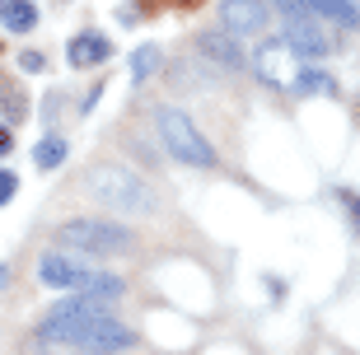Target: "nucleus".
Returning a JSON list of instances; mask_svg holds the SVG:
<instances>
[{"instance_id":"8","label":"nucleus","mask_w":360,"mask_h":355,"mask_svg":"<svg viewBox=\"0 0 360 355\" xmlns=\"http://www.w3.org/2000/svg\"><path fill=\"white\" fill-rule=\"evenodd\" d=\"M253 66H257V75L267 79V84H290V89H295V75H300V66H295L290 42H281V38L262 42V47H257V56H253Z\"/></svg>"},{"instance_id":"22","label":"nucleus","mask_w":360,"mask_h":355,"mask_svg":"<svg viewBox=\"0 0 360 355\" xmlns=\"http://www.w3.org/2000/svg\"><path fill=\"white\" fill-rule=\"evenodd\" d=\"M14 141H10V127H0V155H10Z\"/></svg>"},{"instance_id":"4","label":"nucleus","mask_w":360,"mask_h":355,"mask_svg":"<svg viewBox=\"0 0 360 355\" xmlns=\"http://www.w3.org/2000/svg\"><path fill=\"white\" fill-rule=\"evenodd\" d=\"M155 127H160L164 150H169L178 164H192V169H211V164H215L211 141L192 127L187 112H178V108H160V112H155Z\"/></svg>"},{"instance_id":"12","label":"nucleus","mask_w":360,"mask_h":355,"mask_svg":"<svg viewBox=\"0 0 360 355\" xmlns=\"http://www.w3.org/2000/svg\"><path fill=\"white\" fill-rule=\"evenodd\" d=\"M197 52L211 56V61H220L225 70H239L243 66V52L234 47V38H229V33H206V38H197Z\"/></svg>"},{"instance_id":"2","label":"nucleus","mask_w":360,"mask_h":355,"mask_svg":"<svg viewBox=\"0 0 360 355\" xmlns=\"http://www.w3.org/2000/svg\"><path fill=\"white\" fill-rule=\"evenodd\" d=\"M112 314V304L108 299H89V295H70V299H61L52 309V314L42 318V328H38V337L47 346H75V337H80L89 323H98V318H108Z\"/></svg>"},{"instance_id":"20","label":"nucleus","mask_w":360,"mask_h":355,"mask_svg":"<svg viewBox=\"0 0 360 355\" xmlns=\"http://www.w3.org/2000/svg\"><path fill=\"white\" fill-rule=\"evenodd\" d=\"M342 201H347V211H351V220H356V229H360V197H351V192H342Z\"/></svg>"},{"instance_id":"6","label":"nucleus","mask_w":360,"mask_h":355,"mask_svg":"<svg viewBox=\"0 0 360 355\" xmlns=\"http://www.w3.org/2000/svg\"><path fill=\"white\" fill-rule=\"evenodd\" d=\"M271 19L267 0H220V28L229 38H253Z\"/></svg>"},{"instance_id":"21","label":"nucleus","mask_w":360,"mask_h":355,"mask_svg":"<svg viewBox=\"0 0 360 355\" xmlns=\"http://www.w3.org/2000/svg\"><path fill=\"white\" fill-rule=\"evenodd\" d=\"M19 66H24V70H42V56L38 52H24V56H19Z\"/></svg>"},{"instance_id":"25","label":"nucleus","mask_w":360,"mask_h":355,"mask_svg":"<svg viewBox=\"0 0 360 355\" xmlns=\"http://www.w3.org/2000/svg\"><path fill=\"white\" fill-rule=\"evenodd\" d=\"M356 10H360V5H356Z\"/></svg>"},{"instance_id":"5","label":"nucleus","mask_w":360,"mask_h":355,"mask_svg":"<svg viewBox=\"0 0 360 355\" xmlns=\"http://www.w3.org/2000/svg\"><path fill=\"white\" fill-rule=\"evenodd\" d=\"M281 24H285V42H290L295 56H328L333 52V38L323 33L319 14L309 10L304 0H281Z\"/></svg>"},{"instance_id":"15","label":"nucleus","mask_w":360,"mask_h":355,"mask_svg":"<svg viewBox=\"0 0 360 355\" xmlns=\"http://www.w3.org/2000/svg\"><path fill=\"white\" fill-rule=\"evenodd\" d=\"M295 89H300V93H328V98H333V93H337V79L328 75V70H319V66H300Z\"/></svg>"},{"instance_id":"23","label":"nucleus","mask_w":360,"mask_h":355,"mask_svg":"<svg viewBox=\"0 0 360 355\" xmlns=\"http://www.w3.org/2000/svg\"><path fill=\"white\" fill-rule=\"evenodd\" d=\"M5 285H10V266L0 262V290H5Z\"/></svg>"},{"instance_id":"17","label":"nucleus","mask_w":360,"mask_h":355,"mask_svg":"<svg viewBox=\"0 0 360 355\" xmlns=\"http://www.w3.org/2000/svg\"><path fill=\"white\" fill-rule=\"evenodd\" d=\"M61 159H66V141H61V136H42L38 150H33V164H38V169H56Z\"/></svg>"},{"instance_id":"3","label":"nucleus","mask_w":360,"mask_h":355,"mask_svg":"<svg viewBox=\"0 0 360 355\" xmlns=\"http://www.w3.org/2000/svg\"><path fill=\"white\" fill-rule=\"evenodd\" d=\"M56 248L89 252V257H117V252H131V229L108 220H66L56 229Z\"/></svg>"},{"instance_id":"9","label":"nucleus","mask_w":360,"mask_h":355,"mask_svg":"<svg viewBox=\"0 0 360 355\" xmlns=\"http://www.w3.org/2000/svg\"><path fill=\"white\" fill-rule=\"evenodd\" d=\"M66 56H70V66H98V61H108L112 56V42L103 38V33H80V38H70V47H66Z\"/></svg>"},{"instance_id":"18","label":"nucleus","mask_w":360,"mask_h":355,"mask_svg":"<svg viewBox=\"0 0 360 355\" xmlns=\"http://www.w3.org/2000/svg\"><path fill=\"white\" fill-rule=\"evenodd\" d=\"M0 98H5V117H10V122H19L28 112V98L14 89V84H5V89H0Z\"/></svg>"},{"instance_id":"10","label":"nucleus","mask_w":360,"mask_h":355,"mask_svg":"<svg viewBox=\"0 0 360 355\" xmlns=\"http://www.w3.org/2000/svg\"><path fill=\"white\" fill-rule=\"evenodd\" d=\"M38 276H42V285H52V290H75L80 276H84V266H75V262H66V257L47 252V257L38 262Z\"/></svg>"},{"instance_id":"14","label":"nucleus","mask_w":360,"mask_h":355,"mask_svg":"<svg viewBox=\"0 0 360 355\" xmlns=\"http://www.w3.org/2000/svg\"><path fill=\"white\" fill-rule=\"evenodd\" d=\"M0 24L10 28V33H28V28L38 24V10H33V0H5V10H0Z\"/></svg>"},{"instance_id":"24","label":"nucleus","mask_w":360,"mask_h":355,"mask_svg":"<svg viewBox=\"0 0 360 355\" xmlns=\"http://www.w3.org/2000/svg\"><path fill=\"white\" fill-rule=\"evenodd\" d=\"M0 10H5V0H0Z\"/></svg>"},{"instance_id":"13","label":"nucleus","mask_w":360,"mask_h":355,"mask_svg":"<svg viewBox=\"0 0 360 355\" xmlns=\"http://www.w3.org/2000/svg\"><path fill=\"white\" fill-rule=\"evenodd\" d=\"M309 10L319 14V19H333L337 28H360V10L356 0H304Z\"/></svg>"},{"instance_id":"7","label":"nucleus","mask_w":360,"mask_h":355,"mask_svg":"<svg viewBox=\"0 0 360 355\" xmlns=\"http://www.w3.org/2000/svg\"><path fill=\"white\" fill-rule=\"evenodd\" d=\"M136 337H131V328H122V323H112V314L108 318H98V323H89V328L75 337V346H80L84 355H117V351H127Z\"/></svg>"},{"instance_id":"11","label":"nucleus","mask_w":360,"mask_h":355,"mask_svg":"<svg viewBox=\"0 0 360 355\" xmlns=\"http://www.w3.org/2000/svg\"><path fill=\"white\" fill-rule=\"evenodd\" d=\"M80 295H89V299H122L127 295V285H122V276H112V271H94V266H84V276H80Z\"/></svg>"},{"instance_id":"19","label":"nucleus","mask_w":360,"mask_h":355,"mask_svg":"<svg viewBox=\"0 0 360 355\" xmlns=\"http://www.w3.org/2000/svg\"><path fill=\"white\" fill-rule=\"evenodd\" d=\"M14 192H19V178H14V173H5V169H0V206H5V201H10Z\"/></svg>"},{"instance_id":"1","label":"nucleus","mask_w":360,"mask_h":355,"mask_svg":"<svg viewBox=\"0 0 360 355\" xmlns=\"http://www.w3.org/2000/svg\"><path fill=\"white\" fill-rule=\"evenodd\" d=\"M89 197L108 211H122V215H146L155 201H150V187L136 178L131 169L122 164H98L89 169Z\"/></svg>"},{"instance_id":"16","label":"nucleus","mask_w":360,"mask_h":355,"mask_svg":"<svg viewBox=\"0 0 360 355\" xmlns=\"http://www.w3.org/2000/svg\"><path fill=\"white\" fill-rule=\"evenodd\" d=\"M164 66V52L155 47V42H146V47H136L131 61H127V70H131V79H150L155 70Z\"/></svg>"}]
</instances>
